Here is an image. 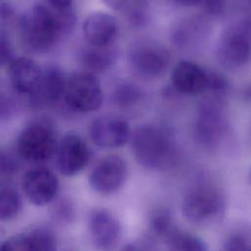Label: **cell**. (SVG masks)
<instances>
[{"label": "cell", "instance_id": "6da1fadb", "mask_svg": "<svg viewBox=\"0 0 251 251\" xmlns=\"http://www.w3.org/2000/svg\"><path fill=\"white\" fill-rule=\"evenodd\" d=\"M75 15L71 7L55 8L37 4L23 15L20 21L25 44L33 51L44 52L75 26Z\"/></svg>", "mask_w": 251, "mask_h": 251}, {"label": "cell", "instance_id": "7a4b0ae2", "mask_svg": "<svg viewBox=\"0 0 251 251\" xmlns=\"http://www.w3.org/2000/svg\"><path fill=\"white\" fill-rule=\"evenodd\" d=\"M130 147L135 160L148 170L172 166L177 155L174 135L165 127L146 125L130 133Z\"/></svg>", "mask_w": 251, "mask_h": 251}, {"label": "cell", "instance_id": "3957f363", "mask_svg": "<svg viewBox=\"0 0 251 251\" xmlns=\"http://www.w3.org/2000/svg\"><path fill=\"white\" fill-rule=\"evenodd\" d=\"M226 207V197L220 188L211 183H198L184 195L181 210L191 224L208 226L223 219Z\"/></svg>", "mask_w": 251, "mask_h": 251}, {"label": "cell", "instance_id": "277c9868", "mask_svg": "<svg viewBox=\"0 0 251 251\" xmlns=\"http://www.w3.org/2000/svg\"><path fill=\"white\" fill-rule=\"evenodd\" d=\"M194 134L205 149L217 151L230 141V124L224 106L216 98L203 101L197 110Z\"/></svg>", "mask_w": 251, "mask_h": 251}, {"label": "cell", "instance_id": "5b68a950", "mask_svg": "<svg viewBox=\"0 0 251 251\" xmlns=\"http://www.w3.org/2000/svg\"><path fill=\"white\" fill-rule=\"evenodd\" d=\"M217 58L227 69H239L251 59V18L241 20L223 30L217 46Z\"/></svg>", "mask_w": 251, "mask_h": 251}, {"label": "cell", "instance_id": "8992f818", "mask_svg": "<svg viewBox=\"0 0 251 251\" xmlns=\"http://www.w3.org/2000/svg\"><path fill=\"white\" fill-rule=\"evenodd\" d=\"M57 138L52 125L38 120L25 126L17 139L19 154L27 161L42 162L50 159L57 149Z\"/></svg>", "mask_w": 251, "mask_h": 251}, {"label": "cell", "instance_id": "52a82bcc", "mask_svg": "<svg viewBox=\"0 0 251 251\" xmlns=\"http://www.w3.org/2000/svg\"><path fill=\"white\" fill-rule=\"evenodd\" d=\"M67 104L81 113L99 109L103 103V90L91 72L75 73L67 78L65 93Z\"/></svg>", "mask_w": 251, "mask_h": 251}, {"label": "cell", "instance_id": "ba28073f", "mask_svg": "<svg viewBox=\"0 0 251 251\" xmlns=\"http://www.w3.org/2000/svg\"><path fill=\"white\" fill-rule=\"evenodd\" d=\"M132 72L143 78H157L164 75L170 64L168 51L153 42H140L128 53Z\"/></svg>", "mask_w": 251, "mask_h": 251}, {"label": "cell", "instance_id": "9c48e42d", "mask_svg": "<svg viewBox=\"0 0 251 251\" xmlns=\"http://www.w3.org/2000/svg\"><path fill=\"white\" fill-rule=\"evenodd\" d=\"M127 164L119 155H110L100 160L92 169L88 180L91 188L102 195L118 192L127 178Z\"/></svg>", "mask_w": 251, "mask_h": 251}, {"label": "cell", "instance_id": "30bf717a", "mask_svg": "<svg viewBox=\"0 0 251 251\" xmlns=\"http://www.w3.org/2000/svg\"><path fill=\"white\" fill-rule=\"evenodd\" d=\"M89 135L95 145L114 149L124 146L128 141L130 128L124 118L117 115H104L91 123Z\"/></svg>", "mask_w": 251, "mask_h": 251}, {"label": "cell", "instance_id": "8fae6325", "mask_svg": "<svg viewBox=\"0 0 251 251\" xmlns=\"http://www.w3.org/2000/svg\"><path fill=\"white\" fill-rule=\"evenodd\" d=\"M57 165L61 174L74 176L88 165L90 150L86 142L76 133H67L57 145Z\"/></svg>", "mask_w": 251, "mask_h": 251}, {"label": "cell", "instance_id": "7c38bea8", "mask_svg": "<svg viewBox=\"0 0 251 251\" xmlns=\"http://www.w3.org/2000/svg\"><path fill=\"white\" fill-rule=\"evenodd\" d=\"M23 188L32 204L44 206L57 196L59 180L57 176L47 168H32L25 173L23 178Z\"/></svg>", "mask_w": 251, "mask_h": 251}, {"label": "cell", "instance_id": "4fadbf2b", "mask_svg": "<svg viewBox=\"0 0 251 251\" xmlns=\"http://www.w3.org/2000/svg\"><path fill=\"white\" fill-rule=\"evenodd\" d=\"M88 228L93 244L102 250L115 248L122 237L119 220L108 210L94 209L88 217Z\"/></svg>", "mask_w": 251, "mask_h": 251}, {"label": "cell", "instance_id": "5bb4252c", "mask_svg": "<svg viewBox=\"0 0 251 251\" xmlns=\"http://www.w3.org/2000/svg\"><path fill=\"white\" fill-rule=\"evenodd\" d=\"M209 71L195 62L179 61L172 72V83L182 94L196 95L206 92Z\"/></svg>", "mask_w": 251, "mask_h": 251}, {"label": "cell", "instance_id": "9a60e30c", "mask_svg": "<svg viewBox=\"0 0 251 251\" xmlns=\"http://www.w3.org/2000/svg\"><path fill=\"white\" fill-rule=\"evenodd\" d=\"M66 81L67 78L58 66L49 65L42 68L36 88L28 96L30 102L37 106L54 104L64 95Z\"/></svg>", "mask_w": 251, "mask_h": 251}, {"label": "cell", "instance_id": "2e32d148", "mask_svg": "<svg viewBox=\"0 0 251 251\" xmlns=\"http://www.w3.org/2000/svg\"><path fill=\"white\" fill-rule=\"evenodd\" d=\"M118 31L116 19L105 12L90 14L84 21L82 32L86 41L93 46L111 45Z\"/></svg>", "mask_w": 251, "mask_h": 251}, {"label": "cell", "instance_id": "e0dca14e", "mask_svg": "<svg viewBox=\"0 0 251 251\" xmlns=\"http://www.w3.org/2000/svg\"><path fill=\"white\" fill-rule=\"evenodd\" d=\"M57 248L55 235L48 229H33L16 234L4 240L1 250L10 251H53Z\"/></svg>", "mask_w": 251, "mask_h": 251}, {"label": "cell", "instance_id": "ac0fdd59", "mask_svg": "<svg viewBox=\"0 0 251 251\" xmlns=\"http://www.w3.org/2000/svg\"><path fill=\"white\" fill-rule=\"evenodd\" d=\"M9 66L10 79L14 88L19 93L29 96L36 88L42 68L36 61L26 57L14 59Z\"/></svg>", "mask_w": 251, "mask_h": 251}, {"label": "cell", "instance_id": "d6986e66", "mask_svg": "<svg viewBox=\"0 0 251 251\" xmlns=\"http://www.w3.org/2000/svg\"><path fill=\"white\" fill-rule=\"evenodd\" d=\"M110 9L122 13L135 26H142L148 21L149 0H102Z\"/></svg>", "mask_w": 251, "mask_h": 251}, {"label": "cell", "instance_id": "ffe728a7", "mask_svg": "<svg viewBox=\"0 0 251 251\" xmlns=\"http://www.w3.org/2000/svg\"><path fill=\"white\" fill-rule=\"evenodd\" d=\"M117 58L116 51L109 46H93L84 49L80 59L82 65L91 72H104L110 69Z\"/></svg>", "mask_w": 251, "mask_h": 251}, {"label": "cell", "instance_id": "44dd1931", "mask_svg": "<svg viewBox=\"0 0 251 251\" xmlns=\"http://www.w3.org/2000/svg\"><path fill=\"white\" fill-rule=\"evenodd\" d=\"M204 24L200 19L184 20L178 23L172 31L173 42L179 47H186L200 38L204 31Z\"/></svg>", "mask_w": 251, "mask_h": 251}, {"label": "cell", "instance_id": "7402d4cb", "mask_svg": "<svg viewBox=\"0 0 251 251\" xmlns=\"http://www.w3.org/2000/svg\"><path fill=\"white\" fill-rule=\"evenodd\" d=\"M168 247L172 250L179 251H205L207 245L203 239L176 227L165 239Z\"/></svg>", "mask_w": 251, "mask_h": 251}, {"label": "cell", "instance_id": "603a6c76", "mask_svg": "<svg viewBox=\"0 0 251 251\" xmlns=\"http://www.w3.org/2000/svg\"><path fill=\"white\" fill-rule=\"evenodd\" d=\"M112 97L116 106L124 110H128L142 101L144 93L134 83L122 82L115 87Z\"/></svg>", "mask_w": 251, "mask_h": 251}, {"label": "cell", "instance_id": "cb8c5ba5", "mask_svg": "<svg viewBox=\"0 0 251 251\" xmlns=\"http://www.w3.org/2000/svg\"><path fill=\"white\" fill-rule=\"evenodd\" d=\"M22 210L19 193L12 187L0 189V221L6 222L16 218Z\"/></svg>", "mask_w": 251, "mask_h": 251}, {"label": "cell", "instance_id": "d4e9b609", "mask_svg": "<svg viewBox=\"0 0 251 251\" xmlns=\"http://www.w3.org/2000/svg\"><path fill=\"white\" fill-rule=\"evenodd\" d=\"M149 226L153 235L164 240L176 228L171 213L164 208L157 209L151 214L149 219Z\"/></svg>", "mask_w": 251, "mask_h": 251}, {"label": "cell", "instance_id": "484cf974", "mask_svg": "<svg viewBox=\"0 0 251 251\" xmlns=\"http://www.w3.org/2000/svg\"><path fill=\"white\" fill-rule=\"evenodd\" d=\"M223 249L226 251L250 250L251 235L243 230L233 231L224 240Z\"/></svg>", "mask_w": 251, "mask_h": 251}, {"label": "cell", "instance_id": "4316f807", "mask_svg": "<svg viewBox=\"0 0 251 251\" xmlns=\"http://www.w3.org/2000/svg\"><path fill=\"white\" fill-rule=\"evenodd\" d=\"M228 81L223 75L215 72H210L208 75V84H207V92L219 96L225 94L228 89Z\"/></svg>", "mask_w": 251, "mask_h": 251}, {"label": "cell", "instance_id": "83f0119b", "mask_svg": "<svg viewBox=\"0 0 251 251\" xmlns=\"http://www.w3.org/2000/svg\"><path fill=\"white\" fill-rule=\"evenodd\" d=\"M14 50L11 40L5 31H0V67L10 65L14 60Z\"/></svg>", "mask_w": 251, "mask_h": 251}, {"label": "cell", "instance_id": "f1b7e54d", "mask_svg": "<svg viewBox=\"0 0 251 251\" xmlns=\"http://www.w3.org/2000/svg\"><path fill=\"white\" fill-rule=\"evenodd\" d=\"M54 215L58 220L70 223L75 217V210L72 203L68 200L59 202L54 210Z\"/></svg>", "mask_w": 251, "mask_h": 251}, {"label": "cell", "instance_id": "f546056e", "mask_svg": "<svg viewBox=\"0 0 251 251\" xmlns=\"http://www.w3.org/2000/svg\"><path fill=\"white\" fill-rule=\"evenodd\" d=\"M204 11L213 17L221 16L225 13L227 0H201Z\"/></svg>", "mask_w": 251, "mask_h": 251}, {"label": "cell", "instance_id": "4dcf8cb0", "mask_svg": "<svg viewBox=\"0 0 251 251\" xmlns=\"http://www.w3.org/2000/svg\"><path fill=\"white\" fill-rule=\"evenodd\" d=\"M14 14L13 8L6 2H0V19L1 21H9Z\"/></svg>", "mask_w": 251, "mask_h": 251}, {"label": "cell", "instance_id": "1f68e13d", "mask_svg": "<svg viewBox=\"0 0 251 251\" xmlns=\"http://www.w3.org/2000/svg\"><path fill=\"white\" fill-rule=\"evenodd\" d=\"M50 6L55 8H69L74 0H45Z\"/></svg>", "mask_w": 251, "mask_h": 251}, {"label": "cell", "instance_id": "d6a6232c", "mask_svg": "<svg viewBox=\"0 0 251 251\" xmlns=\"http://www.w3.org/2000/svg\"><path fill=\"white\" fill-rule=\"evenodd\" d=\"M175 1L177 2L178 4L182 5V6H186V7L194 6V5L201 2V0H175Z\"/></svg>", "mask_w": 251, "mask_h": 251}, {"label": "cell", "instance_id": "836d02e7", "mask_svg": "<svg viewBox=\"0 0 251 251\" xmlns=\"http://www.w3.org/2000/svg\"><path fill=\"white\" fill-rule=\"evenodd\" d=\"M243 96L246 100L251 101V84L248 85L244 90H243Z\"/></svg>", "mask_w": 251, "mask_h": 251}, {"label": "cell", "instance_id": "e575fe53", "mask_svg": "<svg viewBox=\"0 0 251 251\" xmlns=\"http://www.w3.org/2000/svg\"><path fill=\"white\" fill-rule=\"evenodd\" d=\"M249 179H250V182H251V168H250V171H249Z\"/></svg>", "mask_w": 251, "mask_h": 251}, {"label": "cell", "instance_id": "d590c367", "mask_svg": "<svg viewBox=\"0 0 251 251\" xmlns=\"http://www.w3.org/2000/svg\"><path fill=\"white\" fill-rule=\"evenodd\" d=\"M246 1H247V2H248L250 5H251V0H246Z\"/></svg>", "mask_w": 251, "mask_h": 251}]
</instances>
